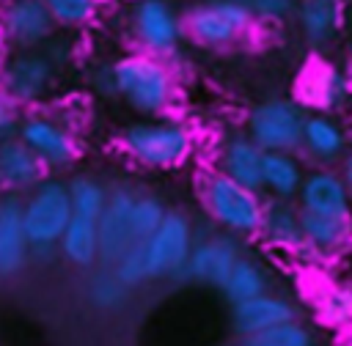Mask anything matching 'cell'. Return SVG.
<instances>
[{"label":"cell","mask_w":352,"mask_h":346,"mask_svg":"<svg viewBox=\"0 0 352 346\" xmlns=\"http://www.w3.org/2000/svg\"><path fill=\"white\" fill-rule=\"evenodd\" d=\"M113 88L129 110L143 118H154L173 102V74L170 69L148 52H132L113 63Z\"/></svg>","instance_id":"obj_1"},{"label":"cell","mask_w":352,"mask_h":346,"mask_svg":"<svg viewBox=\"0 0 352 346\" xmlns=\"http://www.w3.org/2000/svg\"><path fill=\"white\" fill-rule=\"evenodd\" d=\"M124 151L143 168H176L192 154V135L182 121L154 115L132 121L121 132Z\"/></svg>","instance_id":"obj_2"},{"label":"cell","mask_w":352,"mask_h":346,"mask_svg":"<svg viewBox=\"0 0 352 346\" xmlns=\"http://www.w3.org/2000/svg\"><path fill=\"white\" fill-rule=\"evenodd\" d=\"M204 206L209 217L228 233H258L264 220V200L258 192L236 184L226 173H212L204 181Z\"/></svg>","instance_id":"obj_3"},{"label":"cell","mask_w":352,"mask_h":346,"mask_svg":"<svg viewBox=\"0 0 352 346\" xmlns=\"http://www.w3.org/2000/svg\"><path fill=\"white\" fill-rule=\"evenodd\" d=\"M72 217L74 211H72L69 181L44 178L25 198V231L30 247H58Z\"/></svg>","instance_id":"obj_4"},{"label":"cell","mask_w":352,"mask_h":346,"mask_svg":"<svg viewBox=\"0 0 352 346\" xmlns=\"http://www.w3.org/2000/svg\"><path fill=\"white\" fill-rule=\"evenodd\" d=\"M305 113L292 99H267L248 113V137L264 151H294L302 146Z\"/></svg>","instance_id":"obj_5"},{"label":"cell","mask_w":352,"mask_h":346,"mask_svg":"<svg viewBox=\"0 0 352 346\" xmlns=\"http://www.w3.org/2000/svg\"><path fill=\"white\" fill-rule=\"evenodd\" d=\"M253 22H256V16L245 3L206 0L187 14L184 27L192 41H198L204 47H223V44H231L239 36H245L253 27Z\"/></svg>","instance_id":"obj_6"},{"label":"cell","mask_w":352,"mask_h":346,"mask_svg":"<svg viewBox=\"0 0 352 346\" xmlns=\"http://www.w3.org/2000/svg\"><path fill=\"white\" fill-rule=\"evenodd\" d=\"M192 253V225L182 211H168L162 225L151 239H146L148 272L154 277L187 275V261Z\"/></svg>","instance_id":"obj_7"},{"label":"cell","mask_w":352,"mask_h":346,"mask_svg":"<svg viewBox=\"0 0 352 346\" xmlns=\"http://www.w3.org/2000/svg\"><path fill=\"white\" fill-rule=\"evenodd\" d=\"M55 63L44 49H16L0 74V88L16 102L30 104L38 102L55 82Z\"/></svg>","instance_id":"obj_8"},{"label":"cell","mask_w":352,"mask_h":346,"mask_svg":"<svg viewBox=\"0 0 352 346\" xmlns=\"http://www.w3.org/2000/svg\"><path fill=\"white\" fill-rule=\"evenodd\" d=\"M132 33L143 52L170 55L182 41V19L168 0H135Z\"/></svg>","instance_id":"obj_9"},{"label":"cell","mask_w":352,"mask_h":346,"mask_svg":"<svg viewBox=\"0 0 352 346\" xmlns=\"http://www.w3.org/2000/svg\"><path fill=\"white\" fill-rule=\"evenodd\" d=\"M55 27L44 0H6L0 11V33L16 49H41L55 36Z\"/></svg>","instance_id":"obj_10"},{"label":"cell","mask_w":352,"mask_h":346,"mask_svg":"<svg viewBox=\"0 0 352 346\" xmlns=\"http://www.w3.org/2000/svg\"><path fill=\"white\" fill-rule=\"evenodd\" d=\"M135 192L129 187H113L107 195V206L99 217V264L116 266L121 255L135 244L132 239V209H135Z\"/></svg>","instance_id":"obj_11"},{"label":"cell","mask_w":352,"mask_h":346,"mask_svg":"<svg viewBox=\"0 0 352 346\" xmlns=\"http://www.w3.org/2000/svg\"><path fill=\"white\" fill-rule=\"evenodd\" d=\"M16 137L25 140L47 168H66L77 157L72 132L50 115H28L16 126Z\"/></svg>","instance_id":"obj_12"},{"label":"cell","mask_w":352,"mask_h":346,"mask_svg":"<svg viewBox=\"0 0 352 346\" xmlns=\"http://www.w3.org/2000/svg\"><path fill=\"white\" fill-rule=\"evenodd\" d=\"M30 258V242L25 231V200L16 192L0 198V277L14 275Z\"/></svg>","instance_id":"obj_13"},{"label":"cell","mask_w":352,"mask_h":346,"mask_svg":"<svg viewBox=\"0 0 352 346\" xmlns=\"http://www.w3.org/2000/svg\"><path fill=\"white\" fill-rule=\"evenodd\" d=\"M239 255L242 253L231 236H209V239L192 244V253L187 261V275L198 283L223 288V283L228 280Z\"/></svg>","instance_id":"obj_14"},{"label":"cell","mask_w":352,"mask_h":346,"mask_svg":"<svg viewBox=\"0 0 352 346\" xmlns=\"http://www.w3.org/2000/svg\"><path fill=\"white\" fill-rule=\"evenodd\" d=\"M47 165L33 154V148L19 140L16 135H8L0 140V187L8 192L33 189L44 181Z\"/></svg>","instance_id":"obj_15"},{"label":"cell","mask_w":352,"mask_h":346,"mask_svg":"<svg viewBox=\"0 0 352 346\" xmlns=\"http://www.w3.org/2000/svg\"><path fill=\"white\" fill-rule=\"evenodd\" d=\"M300 209L316 211V214H336L349 217L352 214V198L346 192V184L341 173L333 170H311L305 173V181L300 187Z\"/></svg>","instance_id":"obj_16"},{"label":"cell","mask_w":352,"mask_h":346,"mask_svg":"<svg viewBox=\"0 0 352 346\" xmlns=\"http://www.w3.org/2000/svg\"><path fill=\"white\" fill-rule=\"evenodd\" d=\"M264 154L248 135H231L220 148V173L253 192H264Z\"/></svg>","instance_id":"obj_17"},{"label":"cell","mask_w":352,"mask_h":346,"mask_svg":"<svg viewBox=\"0 0 352 346\" xmlns=\"http://www.w3.org/2000/svg\"><path fill=\"white\" fill-rule=\"evenodd\" d=\"M231 321H234V330L248 338V335L272 330V327H278V324L294 321V308H292L283 297L261 294V297L236 302L234 310H231Z\"/></svg>","instance_id":"obj_18"},{"label":"cell","mask_w":352,"mask_h":346,"mask_svg":"<svg viewBox=\"0 0 352 346\" xmlns=\"http://www.w3.org/2000/svg\"><path fill=\"white\" fill-rule=\"evenodd\" d=\"M302 148L319 162H336L346 154V135L336 118L327 113H314L305 118Z\"/></svg>","instance_id":"obj_19"},{"label":"cell","mask_w":352,"mask_h":346,"mask_svg":"<svg viewBox=\"0 0 352 346\" xmlns=\"http://www.w3.org/2000/svg\"><path fill=\"white\" fill-rule=\"evenodd\" d=\"M305 181L302 162L294 151H267L264 154V189L278 200H294Z\"/></svg>","instance_id":"obj_20"},{"label":"cell","mask_w":352,"mask_h":346,"mask_svg":"<svg viewBox=\"0 0 352 346\" xmlns=\"http://www.w3.org/2000/svg\"><path fill=\"white\" fill-rule=\"evenodd\" d=\"M60 255L77 266V269H91L99 261V225L96 220H85V217H72L69 228L63 231L60 242H58Z\"/></svg>","instance_id":"obj_21"},{"label":"cell","mask_w":352,"mask_h":346,"mask_svg":"<svg viewBox=\"0 0 352 346\" xmlns=\"http://www.w3.org/2000/svg\"><path fill=\"white\" fill-rule=\"evenodd\" d=\"M300 225H302L305 244L314 247V250H319V253L338 250L352 236V220L349 217L316 214V211H302L300 209Z\"/></svg>","instance_id":"obj_22"},{"label":"cell","mask_w":352,"mask_h":346,"mask_svg":"<svg viewBox=\"0 0 352 346\" xmlns=\"http://www.w3.org/2000/svg\"><path fill=\"white\" fill-rule=\"evenodd\" d=\"M261 233L270 244L278 247H302V225H300V209L292 206V200H278L264 206V220H261Z\"/></svg>","instance_id":"obj_23"},{"label":"cell","mask_w":352,"mask_h":346,"mask_svg":"<svg viewBox=\"0 0 352 346\" xmlns=\"http://www.w3.org/2000/svg\"><path fill=\"white\" fill-rule=\"evenodd\" d=\"M297 22L311 44H327L341 25V0H300Z\"/></svg>","instance_id":"obj_24"},{"label":"cell","mask_w":352,"mask_h":346,"mask_svg":"<svg viewBox=\"0 0 352 346\" xmlns=\"http://www.w3.org/2000/svg\"><path fill=\"white\" fill-rule=\"evenodd\" d=\"M267 288V275L264 269L253 261V258H245L239 255V261L234 264L228 280L223 283V294L236 305V302H245V299H253V297H261Z\"/></svg>","instance_id":"obj_25"},{"label":"cell","mask_w":352,"mask_h":346,"mask_svg":"<svg viewBox=\"0 0 352 346\" xmlns=\"http://www.w3.org/2000/svg\"><path fill=\"white\" fill-rule=\"evenodd\" d=\"M69 195H72V211L77 217L96 220L99 222V217H102V211L107 206L110 189L102 181L91 178V176H74L69 181Z\"/></svg>","instance_id":"obj_26"},{"label":"cell","mask_w":352,"mask_h":346,"mask_svg":"<svg viewBox=\"0 0 352 346\" xmlns=\"http://www.w3.org/2000/svg\"><path fill=\"white\" fill-rule=\"evenodd\" d=\"M126 297H129V286L116 275L113 266H102L88 283V299L102 310L121 308Z\"/></svg>","instance_id":"obj_27"},{"label":"cell","mask_w":352,"mask_h":346,"mask_svg":"<svg viewBox=\"0 0 352 346\" xmlns=\"http://www.w3.org/2000/svg\"><path fill=\"white\" fill-rule=\"evenodd\" d=\"M165 214H168V209L162 206L160 198L138 195L135 198V209H132V239H135V244L151 239L157 233V228L162 225Z\"/></svg>","instance_id":"obj_28"},{"label":"cell","mask_w":352,"mask_h":346,"mask_svg":"<svg viewBox=\"0 0 352 346\" xmlns=\"http://www.w3.org/2000/svg\"><path fill=\"white\" fill-rule=\"evenodd\" d=\"M352 93V85H349V77L338 69H324L319 77H316V104L324 107V110H338L346 104Z\"/></svg>","instance_id":"obj_29"},{"label":"cell","mask_w":352,"mask_h":346,"mask_svg":"<svg viewBox=\"0 0 352 346\" xmlns=\"http://www.w3.org/2000/svg\"><path fill=\"white\" fill-rule=\"evenodd\" d=\"M242 346H311V335L305 327L286 321V324H278L272 330L248 335Z\"/></svg>","instance_id":"obj_30"},{"label":"cell","mask_w":352,"mask_h":346,"mask_svg":"<svg viewBox=\"0 0 352 346\" xmlns=\"http://www.w3.org/2000/svg\"><path fill=\"white\" fill-rule=\"evenodd\" d=\"M44 5L50 8L55 25L60 27H82L96 14L94 0H44Z\"/></svg>","instance_id":"obj_31"},{"label":"cell","mask_w":352,"mask_h":346,"mask_svg":"<svg viewBox=\"0 0 352 346\" xmlns=\"http://www.w3.org/2000/svg\"><path fill=\"white\" fill-rule=\"evenodd\" d=\"M113 269H116V275H118L129 288L140 286L143 280H151V272H148V255H146V242L132 244V247L121 255V261H118Z\"/></svg>","instance_id":"obj_32"},{"label":"cell","mask_w":352,"mask_h":346,"mask_svg":"<svg viewBox=\"0 0 352 346\" xmlns=\"http://www.w3.org/2000/svg\"><path fill=\"white\" fill-rule=\"evenodd\" d=\"M322 310H324V316L330 321H338V324L349 321L352 319V291H346V288L330 291L324 297V302H322Z\"/></svg>","instance_id":"obj_33"},{"label":"cell","mask_w":352,"mask_h":346,"mask_svg":"<svg viewBox=\"0 0 352 346\" xmlns=\"http://www.w3.org/2000/svg\"><path fill=\"white\" fill-rule=\"evenodd\" d=\"M248 8L256 19H283L297 8V0H250Z\"/></svg>","instance_id":"obj_34"},{"label":"cell","mask_w":352,"mask_h":346,"mask_svg":"<svg viewBox=\"0 0 352 346\" xmlns=\"http://www.w3.org/2000/svg\"><path fill=\"white\" fill-rule=\"evenodd\" d=\"M16 126H19V121H16V102L0 88V140L14 135Z\"/></svg>","instance_id":"obj_35"},{"label":"cell","mask_w":352,"mask_h":346,"mask_svg":"<svg viewBox=\"0 0 352 346\" xmlns=\"http://www.w3.org/2000/svg\"><path fill=\"white\" fill-rule=\"evenodd\" d=\"M341 178H344L346 192H349V198H352V148L341 157Z\"/></svg>","instance_id":"obj_36"},{"label":"cell","mask_w":352,"mask_h":346,"mask_svg":"<svg viewBox=\"0 0 352 346\" xmlns=\"http://www.w3.org/2000/svg\"><path fill=\"white\" fill-rule=\"evenodd\" d=\"M8 41H6V36L0 33V74H3V69H6V60H8Z\"/></svg>","instance_id":"obj_37"},{"label":"cell","mask_w":352,"mask_h":346,"mask_svg":"<svg viewBox=\"0 0 352 346\" xmlns=\"http://www.w3.org/2000/svg\"><path fill=\"white\" fill-rule=\"evenodd\" d=\"M94 3H96V8H99V5H113L116 0H94Z\"/></svg>","instance_id":"obj_38"},{"label":"cell","mask_w":352,"mask_h":346,"mask_svg":"<svg viewBox=\"0 0 352 346\" xmlns=\"http://www.w3.org/2000/svg\"><path fill=\"white\" fill-rule=\"evenodd\" d=\"M236 3H245V5H248V3H250V0H236Z\"/></svg>","instance_id":"obj_39"}]
</instances>
